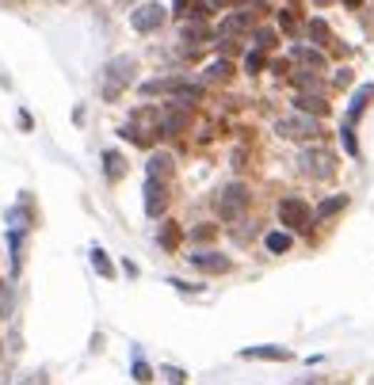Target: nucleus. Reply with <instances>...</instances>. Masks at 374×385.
Masks as SVG:
<instances>
[{"mask_svg": "<svg viewBox=\"0 0 374 385\" xmlns=\"http://www.w3.org/2000/svg\"><path fill=\"white\" fill-rule=\"evenodd\" d=\"M214 38V31L206 19H183V27H180V42H183V53L191 58L195 46H203V42H211Z\"/></svg>", "mask_w": 374, "mask_h": 385, "instance_id": "7", "label": "nucleus"}, {"mask_svg": "<svg viewBox=\"0 0 374 385\" xmlns=\"http://www.w3.org/2000/svg\"><path fill=\"white\" fill-rule=\"evenodd\" d=\"M164 19H168V8L153 0V4H141L138 12H130V27H134L138 35H153V31L164 27Z\"/></svg>", "mask_w": 374, "mask_h": 385, "instance_id": "4", "label": "nucleus"}, {"mask_svg": "<svg viewBox=\"0 0 374 385\" xmlns=\"http://www.w3.org/2000/svg\"><path fill=\"white\" fill-rule=\"evenodd\" d=\"M195 100H203V88L199 84H180V92L172 96V107H187V103H195Z\"/></svg>", "mask_w": 374, "mask_h": 385, "instance_id": "22", "label": "nucleus"}, {"mask_svg": "<svg viewBox=\"0 0 374 385\" xmlns=\"http://www.w3.org/2000/svg\"><path fill=\"white\" fill-rule=\"evenodd\" d=\"M92 267H96L100 279H115V267H111V260H107L103 248H92Z\"/></svg>", "mask_w": 374, "mask_h": 385, "instance_id": "24", "label": "nucleus"}, {"mask_svg": "<svg viewBox=\"0 0 374 385\" xmlns=\"http://www.w3.org/2000/svg\"><path fill=\"white\" fill-rule=\"evenodd\" d=\"M340 138H344V149L351 153V157H359V141H355V130H351V123L340 130Z\"/></svg>", "mask_w": 374, "mask_h": 385, "instance_id": "28", "label": "nucleus"}, {"mask_svg": "<svg viewBox=\"0 0 374 385\" xmlns=\"http://www.w3.org/2000/svg\"><path fill=\"white\" fill-rule=\"evenodd\" d=\"M187 134V107H168L161 115V138H180Z\"/></svg>", "mask_w": 374, "mask_h": 385, "instance_id": "10", "label": "nucleus"}, {"mask_svg": "<svg viewBox=\"0 0 374 385\" xmlns=\"http://www.w3.org/2000/svg\"><path fill=\"white\" fill-rule=\"evenodd\" d=\"M103 172H107V180H111V183H118L126 175V160H123V153H118V149L103 153Z\"/></svg>", "mask_w": 374, "mask_h": 385, "instance_id": "16", "label": "nucleus"}, {"mask_svg": "<svg viewBox=\"0 0 374 385\" xmlns=\"http://www.w3.org/2000/svg\"><path fill=\"white\" fill-rule=\"evenodd\" d=\"M333 84H336V88H348V84H351V69H336Z\"/></svg>", "mask_w": 374, "mask_h": 385, "instance_id": "33", "label": "nucleus"}, {"mask_svg": "<svg viewBox=\"0 0 374 385\" xmlns=\"http://www.w3.org/2000/svg\"><path fill=\"white\" fill-rule=\"evenodd\" d=\"M191 263L199 271L206 274H226V271H233V260L222 256V252H191Z\"/></svg>", "mask_w": 374, "mask_h": 385, "instance_id": "9", "label": "nucleus"}, {"mask_svg": "<svg viewBox=\"0 0 374 385\" xmlns=\"http://www.w3.org/2000/svg\"><path fill=\"white\" fill-rule=\"evenodd\" d=\"M164 206H168V195H164V183H161V180H153V175H149V183H146V214H149V217H161V214H164Z\"/></svg>", "mask_w": 374, "mask_h": 385, "instance_id": "11", "label": "nucleus"}, {"mask_svg": "<svg viewBox=\"0 0 374 385\" xmlns=\"http://www.w3.org/2000/svg\"><path fill=\"white\" fill-rule=\"evenodd\" d=\"M275 42H279V31H275V27H256V31H252V46H256V50L268 53Z\"/></svg>", "mask_w": 374, "mask_h": 385, "instance_id": "21", "label": "nucleus"}, {"mask_svg": "<svg viewBox=\"0 0 374 385\" xmlns=\"http://www.w3.org/2000/svg\"><path fill=\"white\" fill-rule=\"evenodd\" d=\"M180 240H183V229L176 225V222H164V225H161V233H157V245H161L164 252H176V248H180Z\"/></svg>", "mask_w": 374, "mask_h": 385, "instance_id": "17", "label": "nucleus"}, {"mask_svg": "<svg viewBox=\"0 0 374 385\" xmlns=\"http://www.w3.org/2000/svg\"><path fill=\"white\" fill-rule=\"evenodd\" d=\"M344 4L351 8V12H355V8H363V0H344Z\"/></svg>", "mask_w": 374, "mask_h": 385, "instance_id": "35", "label": "nucleus"}, {"mask_svg": "<svg viewBox=\"0 0 374 385\" xmlns=\"http://www.w3.org/2000/svg\"><path fill=\"white\" fill-rule=\"evenodd\" d=\"M279 24L287 27V31H294V27H298V16H294L290 8H283V12H279Z\"/></svg>", "mask_w": 374, "mask_h": 385, "instance_id": "32", "label": "nucleus"}, {"mask_svg": "<svg viewBox=\"0 0 374 385\" xmlns=\"http://www.w3.org/2000/svg\"><path fill=\"white\" fill-rule=\"evenodd\" d=\"M203 76H206V84H226L229 76H233V61H229V58H214V61H206Z\"/></svg>", "mask_w": 374, "mask_h": 385, "instance_id": "14", "label": "nucleus"}, {"mask_svg": "<svg viewBox=\"0 0 374 385\" xmlns=\"http://www.w3.org/2000/svg\"><path fill=\"white\" fill-rule=\"evenodd\" d=\"M370 100H374V84H363L359 92H355V100H351V107H348V123H355V118L367 111Z\"/></svg>", "mask_w": 374, "mask_h": 385, "instance_id": "18", "label": "nucleus"}, {"mask_svg": "<svg viewBox=\"0 0 374 385\" xmlns=\"http://www.w3.org/2000/svg\"><path fill=\"white\" fill-rule=\"evenodd\" d=\"M12 252H19V233H12ZM12 267L19 271V256H12Z\"/></svg>", "mask_w": 374, "mask_h": 385, "instance_id": "34", "label": "nucleus"}, {"mask_svg": "<svg viewBox=\"0 0 374 385\" xmlns=\"http://www.w3.org/2000/svg\"><path fill=\"white\" fill-rule=\"evenodd\" d=\"M298 164H302V172L310 175V180H328V175L336 172V153H328V149H305Z\"/></svg>", "mask_w": 374, "mask_h": 385, "instance_id": "5", "label": "nucleus"}, {"mask_svg": "<svg viewBox=\"0 0 374 385\" xmlns=\"http://www.w3.org/2000/svg\"><path fill=\"white\" fill-rule=\"evenodd\" d=\"M263 65H268V58H263V50H256V46H252V50L245 53V69H248V73H260Z\"/></svg>", "mask_w": 374, "mask_h": 385, "instance_id": "27", "label": "nucleus"}, {"mask_svg": "<svg viewBox=\"0 0 374 385\" xmlns=\"http://www.w3.org/2000/svg\"><path fill=\"white\" fill-rule=\"evenodd\" d=\"M294 107H298L302 115H313V118H321V115H328V103H325V96H310V92L294 96Z\"/></svg>", "mask_w": 374, "mask_h": 385, "instance_id": "15", "label": "nucleus"}, {"mask_svg": "<svg viewBox=\"0 0 374 385\" xmlns=\"http://www.w3.org/2000/svg\"><path fill=\"white\" fill-rule=\"evenodd\" d=\"M168 172H172V157L168 153H153L149 157V175L157 180V175H168Z\"/></svg>", "mask_w": 374, "mask_h": 385, "instance_id": "25", "label": "nucleus"}, {"mask_svg": "<svg viewBox=\"0 0 374 385\" xmlns=\"http://www.w3.org/2000/svg\"><path fill=\"white\" fill-rule=\"evenodd\" d=\"M344 206H348V195H333V199H325L321 206H317V222H328V217H336Z\"/></svg>", "mask_w": 374, "mask_h": 385, "instance_id": "19", "label": "nucleus"}, {"mask_svg": "<svg viewBox=\"0 0 374 385\" xmlns=\"http://www.w3.org/2000/svg\"><path fill=\"white\" fill-rule=\"evenodd\" d=\"M290 61H298L302 69L321 73V69H325V50H317V46H294V50H290Z\"/></svg>", "mask_w": 374, "mask_h": 385, "instance_id": "12", "label": "nucleus"}, {"mask_svg": "<svg viewBox=\"0 0 374 385\" xmlns=\"http://www.w3.org/2000/svg\"><path fill=\"white\" fill-rule=\"evenodd\" d=\"M123 4H130V0H123Z\"/></svg>", "mask_w": 374, "mask_h": 385, "instance_id": "38", "label": "nucleus"}, {"mask_svg": "<svg viewBox=\"0 0 374 385\" xmlns=\"http://www.w3.org/2000/svg\"><path fill=\"white\" fill-rule=\"evenodd\" d=\"M241 359H263V362H287L290 351L287 347H275V344H260V347H245Z\"/></svg>", "mask_w": 374, "mask_h": 385, "instance_id": "13", "label": "nucleus"}, {"mask_svg": "<svg viewBox=\"0 0 374 385\" xmlns=\"http://www.w3.org/2000/svg\"><path fill=\"white\" fill-rule=\"evenodd\" d=\"M134 381H141V385H149L153 381V370H149V362H134Z\"/></svg>", "mask_w": 374, "mask_h": 385, "instance_id": "29", "label": "nucleus"}, {"mask_svg": "<svg viewBox=\"0 0 374 385\" xmlns=\"http://www.w3.org/2000/svg\"><path fill=\"white\" fill-rule=\"evenodd\" d=\"M8 309H12V286L0 282V317H4Z\"/></svg>", "mask_w": 374, "mask_h": 385, "instance_id": "30", "label": "nucleus"}, {"mask_svg": "<svg viewBox=\"0 0 374 385\" xmlns=\"http://www.w3.org/2000/svg\"><path fill=\"white\" fill-rule=\"evenodd\" d=\"M290 245H294V240H290V233H279V229L263 237V248H268L271 256H283V252H290Z\"/></svg>", "mask_w": 374, "mask_h": 385, "instance_id": "20", "label": "nucleus"}, {"mask_svg": "<svg viewBox=\"0 0 374 385\" xmlns=\"http://www.w3.org/2000/svg\"><path fill=\"white\" fill-rule=\"evenodd\" d=\"M313 210H310V202L298 199V195H287V199L279 202V222L294 229V233H310V225H313Z\"/></svg>", "mask_w": 374, "mask_h": 385, "instance_id": "1", "label": "nucleus"}, {"mask_svg": "<svg viewBox=\"0 0 374 385\" xmlns=\"http://www.w3.org/2000/svg\"><path fill=\"white\" fill-rule=\"evenodd\" d=\"M164 378H168L172 385H183V381H187V374H183L180 366H164Z\"/></svg>", "mask_w": 374, "mask_h": 385, "instance_id": "31", "label": "nucleus"}, {"mask_svg": "<svg viewBox=\"0 0 374 385\" xmlns=\"http://www.w3.org/2000/svg\"><path fill=\"white\" fill-rule=\"evenodd\" d=\"M275 134L279 138H290V141H313L317 134H321V123H317L313 115H294V118H283L279 126H275Z\"/></svg>", "mask_w": 374, "mask_h": 385, "instance_id": "3", "label": "nucleus"}, {"mask_svg": "<svg viewBox=\"0 0 374 385\" xmlns=\"http://www.w3.org/2000/svg\"><path fill=\"white\" fill-rule=\"evenodd\" d=\"M218 237V225H195V229H187V240L191 245H206V240H214Z\"/></svg>", "mask_w": 374, "mask_h": 385, "instance_id": "26", "label": "nucleus"}, {"mask_svg": "<svg viewBox=\"0 0 374 385\" xmlns=\"http://www.w3.org/2000/svg\"><path fill=\"white\" fill-rule=\"evenodd\" d=\"M313 4H321V8H325V4H333V0H313Z\"/></svg>", "mask_w": 374, "mask_h": 385, "instance_id": "37", "label": "nucleus"}, {"mask_svg": "<svg viewBox=\"0 0 374 385\" xmlns=\"http://www.w3.org/2000/svg\"><path fill=\"white\" fill-rule=\"evenodd\" d=\"M27 385H46V378H42V374H35V381H27Z\"/></svg>", "mask_w": 374, "mask_h": 385, "instance_id": "36", "label": "nucleus"}, {"mask_svg": "<svg viewBox=\"0 0 374 385\" xmlns=\"http://www.w3.org/2000/svg\"><path fill=\"white\" fill-rule=\"evenodd\" d=\"M252 24H256V16H252L248 8H237V12H229L222 24H218V35H222V38L245 35V31H252Z\"/></svg>", "mask_w": 374, "mask_h": 385, "instance_id": "8", "label": "nucleus"}, {"mask_svg": "<svg viewBox=\"0 0 374 385\" xmlns=\"http://www.w3.org/2000/svg\"><path fill=\"white\" fill-rule=\"evenodd\" d=\"M134 81V58H115L111 65H107V84H103V96L107 100H115L123 88Z\"/></svg>", "mask_w": 374, "mask_h": 385, "instance_id": "6", "label": "nucleus"}, {"mask_svg": "<svg viewBox=\"0 0 374 385\" xmlns=\"http://www.w3.org/2000/svg\"><path fill=\"white\" fill-rule=\"evenodd\" d=\"M245 206H248V187L245 183H229L222 195H218V202H214V210L222 222H237L241 214H245Z\"/></svg>", "mask_w": 374, "mask_h": 385, "instance_id": "2", "label": "nucleus"}, {"mask_svg": "<svg viewBox=\"0 0 374 385\" xmlns=\"http://www.w3.org/2000/svg\"><path fill=\"white\" fill-rule=\"evenodd\" d=\"M310 38H313V46H317V50H325L328 42H333V31H328L325 19H310Z\"/></svg>", "mask_w": 374, "mask_h": 385, "instance_id": "23", "label": "nucleus"}]
</instances>
